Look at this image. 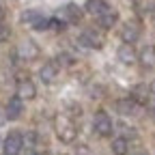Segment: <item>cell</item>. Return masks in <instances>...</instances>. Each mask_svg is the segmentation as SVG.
Wrapping results in <instances>:
<instances>
[{
	"label": "cell",
	"mask_w": 155,
	"mask_h": 155,
	"mask_svg": "<svg viewBox=\"0 0 155 155\" xmlns=\"http://www.w3.org/2000/svg\"><path fill=\"white\" fill-rule=\"evenodd\" d=\"M151 17H153V22H155V7L151 9Z\"/></svg>",
	"instance_id": "44dd1931"
},
{
	"label": "cell",
	"mask_w": 155,
	"mask_h": 155,
	"mask_svg": "<svg viewBox=\"0 0 155 155\" xmlns=\"http://www.w3.org/2000/svg\"><path fill=\"white\" fill-rule=\"evenodd\" d=\"M35 95H37V88L32 84V80H28V78H24V80H19L17 82V97L19 99H35Z\"/></svg>",
	"instance_id": "ba28073f"
},
{
	"label": "cell",
	"mask_w": 155,
	"mask_h": 155,
	"mask_svg": "<svg viewBox=\"0 0 155 155\" xmlns=\"http://www.w3.org/2000/svg\"><path fill=\"white\" fill-rule=\"evenodd\" d=\"M54 129L58 134V138H61V142H67V144L73 142L78 136V127L69 114H58L54 119Z\"/></svg>",
	"instance_id": "6da1fadb"
},
{
	"label": "cell",
	"mask_w": 155,
	"mask_h": 155,
	"mask_svg": "<svg viewBox=\"0 0 155 155\" xmlns=\"http://www.w3.org/2000/svg\"><path fill=\"white\" fill-rule=\"evenodd\" d=\"M149 91H151V93H153V95H155V80H153V82H151V86H149Z\"/></svg>",
	"instance_id": "ffe728a7"
},
{
	"label": "cell",
	"mask_w": 155,
	"mask_h": 155,
	"mask_svg": "<svg viewBox=\"0 0 155 155\" xmlns=\"http://www.w3.org/2000/svg\"><path fill=\"white\" fill-rule=\"evenodd\" d=\"M116 17H119V15H116V11H108V13H104L101 17H97V22H99V26L101 28H112L114 24H116Z\"/></svg>",
	"instance_id": "2e32d148"
},
{
	"label": "cell",
	"mask_w": 155,
	"mask_h": 155,
	"mask_svg": "<svg viewBox=\"0 0 155 155\" xmlns=\"http://www.w3.org/2000/svg\"><path fill=\"white\" fill-rule=\"evenodd\" d=\"M138 61H140L144 67H155V45L142 48V52L138 54Z\"/></svg>",
	"instance_id": "5bb4252c"
},
{
	"label": "cell",
	"mask_w": 155,
	"mask_h": 155,
	"mask_svg": "<svg viewBox=\"0 0 155 155\" xmlns=\"http://www.w3.org/2000/svg\"><path fill=\"white\" fill-rule=\"evenodd\" d=\"M93 129L97 136H101V138H108L112 134V121L106 110H97L95 116H93Z\"/></svg>",
	"instance_id": "7a4b0ae2"
},
{
	"label": "cell",
	"mask_w": 155,
	"mask_h": 155,
	"mask_svg": "<svg viewBox=\"0 0 155 155\" xmlns=\"http://www.w3.org/2000/svg\"><path fill=\"white\" fill-rule=\"evenodd\" d=\"M127 151H129L127 138H123V136H116V138L112 140V153H114V155H127Z\"/></svg>",
	"instance_id": "9a60e30c"
},
{
	"label": "cell",
	"mask_w": 155,
	"mask_h": 155,
	"mask_svg": "<svg viewBox=\"0 0 155 155\" xmlns=\"http://www.w3.org/2000/svg\"><path fill=\"white\" fill-rule=\"evenodd\" d=\"M24 147V136L22 131H11L5 142H2V155H19Z\"/></svg>",
	"instance_id": "3957f363"
},
{
	"label": "cell",
	"mask_w": 155,
	"mask_h": 155,
	"mask_svg": "<svg viewBox=\"0 0 155 155\" xmlns=\"http://www.w3.org/2000/svg\"><path fill=\"white\" fill-rule=\"evenodd\" d=\"M5 121H7V114H2V110H0V125H5Z\"/></svg>",
	"instance_id": "d6986e66"
},
{
	"label": "cell",
	"mask_w": 155,
	"mask_h": 155,
	"mask_svg": "<svg viewBox=\"0 0 155 155\" xmlns=\"http://www.w3.org/2000/svg\"><path fill=\"white\" fill-rule=\"evenodd\" d=\"M119 110H121L123 114H131V112L136 110V104H134V99H123V101L119 104Z\"/></svg>",
	"instance_id": "e0dca14e"
},
{
	"label": "cell",
	"mask_w": 155,
	"mask_h": 155,
	"mask_svg": "<svg viewBox=\"0 0 155 155\" xmlns=\"http://www.w3.org/2000/svg\"><path fill=\"white\" fill-rule=\"evenodd\" d=\"M22 22H24L26 26L37 28V30H43V28H48V22H50V19H45L41 13L35 11V9H28V11L22 13Z\"/></svg>",
	"instance_id": "8992f818"
},
{
	"label": "cell",
	"mask_w": 155,
	"mask_h": 155,
	"mask_svg": "<svg viewBox=\"0 0 155 155\" xmlns=\"http://www.w3.org/2000/svg\"><path fill=\"white\" fill-rule=\"evenodd\" d=\"M22 112H24V101L19 99V97L15 95V97H11L9 99V104H7V119H19V116H22Z\"/></svg>",
	"instance_id": "30bf717a"
},
{
	"label": "cell",
	"mask_w": 155,
	"mask_h": 155,
	"mask_svg": "<svg viewBox=\"0 0 155 155\" xmlns=\"http://www.w3.org/2000/svg\"><path fill=\"white\" fill-rule=\"evenodd\" d=\"M9 26H5L2 22H0V41H7V39H9Z\"/></svg>",
	"instance_id": "ac0fdd59"
},
{
	"label": "cell",
	"mask_w": 155,
	"mask_h": 155,
	"mask_svg": "<svg viewBox=\"0 0 155 155\" xmlns=\"http://www.w3.org/2000/svg\"><path fill=\"white\" fill-rule=\"evenodd\" d=\"M151 110H153V114H155V104H153V106H151Z\"/></svg>",
	"instance_id": "7402d4cb"
},
{
	"label": "cell",
	"mask_w": 155,
	"mask_h": 155,
	"mask_svg": "<svg viewBox=\"0 0 155 155\" xmlns=\"http://www.w3.org/2000/svg\"><path fill=\"white\" fill-rule=\"evenodd\" d=\"M39 78H41V82L52 84L56 78H58V65H56V63H48V65H43L41 69H39Z\"/></svg>",
	"instance_id": "7c38bea8"
},
{
	"label": "cell",
	"mask_w": 155,
	"mask_h": 155,
	"mask_svg": "<svg viewBox=\"0 0 155 155\" xmlns=\"http://www.w3.org/2000/svg\"><path fill=\"white\" fill-rule=\"evenodd\" d=\"M116 58H119L123 65H134L136 61H138V54H136V50L129 43H123L119 48V52H116Z\"/></svg>",
	"instance_id": "9c48e42d"
},
{
	"label": "cell",
	"mask_w": 155,
	"mask_h": 155,
	"mask_svg": "<svg viewBox=\"0 0 155 155\" xmlns=\"http://www.w3.org/2000/svg\"><path fill=\"white\" fill-rule=\"evenodd\" d=\"M86 11L93 17H101L104 13L110 11V5L106 2V0H86Z\"/></svg>",
	"instance_id": "8fae6325"
},
{
	"label": "cell",
	"mask_w": 155,
	"mask_h": 155,
	"mask_svg": "<svg viewBox=\"0 0 155 155\" xmlns=\"http://www.w3.org/2000/svg\"><path fill=\"white\" fill-rule=\"evenodd\" d=\"M80 43L86 45V48H91V50H101L104 48V37L97 32L95 28H86L80 35Z\"/></svg>",
	"instance_id": "5b68a950"
},
{
	"label": "cell",
	"mask_w": 155,
	"mask_h": 155,
	"mask_svg": "<svg viewBox=\"0 0 155 155\" xmlns=\"http://www.w3.org/2000/svg\"><path fill=\"white\" fill-rule=\"evenodd\" d=\"M17 54L22 56L24 61H32V58H37V56H39V48H37V43H35V41H24V43H19Z\"/></svg>",
	"instance_id": "4fadbf2b"
},
{
	"label": "cell",
	"mask_w": 155,
	"mask_h": 155,
	"mask_svg": "<svg viewBox=\"0 0 155 155\" xmlns=\"http://www.w3.org/2000/svg\"><path fill=\"white\" fill-rule=\"evenodd\" d=\"M0 19H2V7H0Z\"/></svg>",
	"instance_id": "603a6c76"
},
{
	"label": "cell",
	"mask_w": 155,
	"mask_h": 155,
	"mask_svg": "<svg viewBox=\"0 0 155 155\" xmlns=\"http://www.w3.org/2000/svg\"><path fill=\"white\" fill-rule=\"evenodd\" d=\"M58 19H61L63 24H78L82 19V9L78 5H73V2H69L58 11Z\"/></svg>",
	"instance_id": "277c9868"
},
{
	"label": "cell",
	"mask_w": 155,
	"mask_h": 155,
	"mask_svg": "<svg viewBox=\"0 0 155 155\" xmlns=\"http://www.w3.org/2000/svg\"><path fill=\"white\" fill-rule=\"evenodd\" d=\"M121 39H123V43L134 45L140 39V26L136 24V22H125L123 28H121Z\"/></svg>",
	"instance_id": "52a82bcc"
}]
</instances>
